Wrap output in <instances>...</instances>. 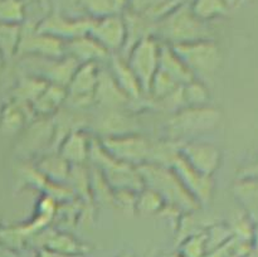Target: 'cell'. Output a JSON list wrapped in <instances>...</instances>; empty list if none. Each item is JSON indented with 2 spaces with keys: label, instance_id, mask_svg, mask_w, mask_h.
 <instances>
[{
  "label": "cell",
  "instance_id": "1",
  "mask_svg": "<svg viewBox=\"0 0 258 257\" xmlns=\"http://www.w3.org/2000/svg\"><path fill=\"white\" fill-rule=\"evenodd\" d=\"M136 168L143 179L144 186L156 191L166 206L174 207L183 213L199 209V204L184 188L171 168L151 163L140 164Z\"/></svg>",
  "mask_w": 258,
  "mask_h": 257
},
{
  "label": "cell",
  "instance_id": "2",
  "mask_svg": "<svg viewBox=\"0 0 258 257\" xmlns=\"http://www.w3.org/2000/svg\"><path fill=\"white\" fill-rule=\"evenodd\" d=\"M156 32L164 43L178 44L194 40L212 39V33L208 29L207 22L198 19L186 2L171 10L161 18L156 27Z\"/></svg>",
  "mask_w": 258,
  "mask_h": 257
},
{
  "label": "cell",
  "instance_id": "3",
  "mask_svg": "<svg viewBox=\"0 0 258 257\" xmlns=\"http://www.w3.org/2000/svg\"><path fill=\"white\" fill-rule=\"evenodd\" d=\"M222 115L211 106L184 107L171 115L165 125L168 139L178 141L193 140L196 136L214 130L221 122Z\"/></svg>",
  "mask_w": 258,
  "mask_h": 257
},
{
  "label": "cell",
  "instance_id": "4",
  "mask_svg": "<svg viewBox=\"0 0 258 257\" xmlns=\"http://www.w3.org/2000/svg\"><path fill=\"white\" fill-rule=\"evenodd\" d=\"M90 159L97 169H100L101 175L112 190H131L139 193L145 188L138 168L111 158L101 148L98 139L91 143Z\"/></svg>",
  "mask_w": 258,
  "mask_h": 257
},
{
  "label": "cell",
  "instance_id": "5",
  "mask_svg": "<svg viewBox=\"0 0 258 257\" xmlns=\"http://www.w3.org/2000/svg\"><path fill=\"white\" fill-rule=\"evenodd\" d=\"M170 47L194 77L199 76L204 78L206 76L213 75L221 65V52L213 39L178 43Z\"/></svg>",
  "mask_w": 258,
  "mask_h": 257
},
{
  "label": "cell",
  "instance_id": "6",
  "mask_svg": "<svg viewBox=\"0 0 258 257\" xmlns=\"http://www.w3.org/2000/svg\"><path fill=\"white\" fill-rule=\"evenodd\" d=\"M160 44L156 37L151 34L141 38L128 50L126 62L138 78L144 95H149L151 81L159 68Z\"/></svg>",
  "mask_w": 258,
  "mask_h": 257
},
{
  "label": "cell",
  "instance_id": "7",
  "mask_svg": "<svg viewBox=\"0 0 258 257\" xmlns=\"http://www.w3.org/2000/svg\"><path fill=\"white\" fill-rule=\"evenodd\" d=\"M37 23L23 22L20 25V39L17 55L33 58L57 59L66 55L64 42L50 35L38 32Z\"/></svg>",
  "mask_w": 258,
  "mask_h": 257
},
{
  "label": "cell",
  "instance_id": "8",
  "mask_svg": "<svg viewBox=\"0 0 258 257\" xmlns=\"http://www.w3.org/2000/svg\"><path fill=\"white\" fill-rule=\"evenodd\" d=\"M101 148L122 163L138 166L148 161L150 143L138 134L121 136H103L98 139Z\"/></svg>",
  "mask_w": 258,
  "mask_h": 257
},
{
  "label": "cell",
  "instance_id": "9",
  "mask_svg": "<svg viewBox=\"0 0 258 257\" xmlns=\"http://www.w3.org/2000/svg\"><path fill=\"white\" fill-rule=\"evenodd\" d=\"M92 20L91 18L71 19L64 17L60 12H48V14L39 23H37L35 27L38 32L43 34L68 42L71 39L88 34Z\"/></svg>",
  "mask_w": 258,
  "mask_h": 257
},
{
  "label": "cell",
  "instance_id": "10",
  "mask_svg": "<svg viewBox=\"0 0 258 257\" xmlns=\"http://www.w3.org/2000/svg\"><path fill=\"white\" fill-rule=\"evenodd\" d=\"M98 63L80 65L67 87V102L73 107H85L95 102V90L98 82Z\"/></svg>",
  "mask_w": 258,
  "mask_h": 257
},
{
  "label": "cell",
  "instance_id": "11",
  "mask_svg": "<svg viewBox=\"0 0 258 257\" xmlns=\"http://www.w3.org/2000/svg\"><path fill=\"white\" fill-rule=\"evenodd\" d=\"M170 168L176 174L184 188L193 197L194 201L199 204V207L211 203L214 191L212 176H207L197 171L180 155L175 159Z\"/></svg>",
  "mask_w": 258,
  "mask_h": 257
},
{
  "label": "cell",
  "instance_id": "12",
  "mask_svg": "<svg viewBox=\"0 0 258 257\" xmlns=\"http://www.w3.org/2000/svg\"><path fill=\"white\" fill-rule=\"evenodd\" d=\"M180 156L199 173L212 176L221 164V151L216 145L204 141H183L180 146Z\"/></svg>",
  "mask_w": 258,
  "mask_h": 257
},
{
  "label": "cell",
  "instance_id": "13",
  "mask_svg": "<svg viewBox=\"0 0 258 257\" xmlns=\"http://www.w3.org/2000/svg\"><path fill=\"white\" fill-rule=\"evenodd\" d=\"M37 249L48 248L52 251L60 252L67 254H77V256H86L90 247L75 236L67 232L55 231L53 228L45 227L44 229L35 233L29 239V243Z\"/></svg>",
  "mask_w": 258,
  "mask_h": 257
},
{
  "label": "cell",
  "instance_id": "14",
  "mask_svg": "<svg viewBox=\"0 0 258 257\" xmlns=\"http://www.w3.org/2000/svg\"><path fill=\"white\" fill-rule=\"evenodd\" d=\"M88 34L108 52L121 49L126 43V24L123 17L115 14L93 19Z\"/></svg>",
  "mask_w": 258,
  "mask_h": 257
},
{
  "label": "cell",
  "instance_id": "15",
  "mask_svg": "<svg viewBox=\"0 0 258 257\" xmlns=\"http://www.w3.org/2000/svg\"><path fill=\"white\" fill-rule=\"evenodd\" d=\"M39 59L42 60V65H40L39 72L35 76L42 77L49 85L59 86L67 90L73 75L80 67V63L67 54L57 59H44V58H39Z\"/></svg>",
  "mask_w": 258,
  "mask_h": 257
},
{
  "label": "cell",
  "instance_id": "16",
  "mask_svg": "<svg viewBox=\"0 0 258 257\" xmlns=\"http://www.w3.org/2000/svg\"><path fill=\"white\" fill-rule=\"evenodd\" d=\"M50 141H54V122L48 118H38L25 131L18 151L22 155H32L49 145Z\"/></svg>",
  "mask_w": 258,
  "mask_h": 257
},
{
  "label": "cell",
  "instance_id": "17",
  "mask_svg": "<svg viewBox=\"0 0 258 257\" xmlns=\"http://www.w3.org/2000/svg\"><path fill=\"white\" fill-rule=\"evenodd\" d=\"M66 54L75 58L80 65L85 63H98L100 60L108 57L110 52L106 50L97 40L93 39L90 34L75 38L64 42Z\"/></svg>",
  "mask_w": 258,
  "mask_h": 257
},
{
  "label": "cell",
  "instance_id": "18",
  "mask_svg": "<svg viewBox=\"0 0 258 257\" xmlns=\"http://www.w3.org/2000/svg\"><path fill=\"white\" fill-rule=\"evenodd\" d=\"M91 143L82 128H73L59 144V155L71 165H83L90 159Z\"/></svg>",
  "mask_w": 258,
  "mask_h": 257
},
{
  "label": "cell",
  "instance_id": "19",
  "mask_svg": "<svg viewBox=\"0 0 258 257\" xmlns=\"http://www.w3.org/2000/svg\"><path fill=\"white\" fill-rule=\"evenodd\" d=\"M101 138L103 136H121L136 134V125L134 117L122 112L118 108H107L105 113L97 118L96 123Z\"/></svg>",
  "mask_w": 258,
  "mask_h": 257
},
{
  "label": "cell",
  "instance_id": "20",
  "mask_svg": "<svg viewBox=\"0 0 258 257\" xmlns=\"http://www.w3.org/2000/svg\"><path fill=\"white\" fill-rule=\"evenodd\" d=\"M95 102L105 108H121L128 103V97L122 92L111 72L100 70L98 82L95 90Z\"/></svg>",
  "mask_w": 258,
  "mask_h": 257
},
{
  "label": "cell",
  "instance_id": "21",
  "mask_svg": "<svg viewBox=\"0 0 258 257\" xmlns=\"http://www.w3.org/2000/svg\"><path fill=\"white\" fill-rule=\"evenodd\" d=\"M66 100H67L66 88L48 83L44 91L30 105V112L38 118H50V116L58 112Z\"/></svg>",
  "mask_w": 258,
  "mask_h": 257
},
{
  "label": "cell",
  "instance_id": "22",
  "mask_svg": "<svg viewBox=\"0 0 258 257\" xmlns=\"http://www.w3.org/2000/svg\"><path fill=\"white\" fill-rule=\"evenodd\" d=\"M158 70L173 78L178 85H185V83L190 82L191 80L196 78L168 43H161L160 44Z\"/></svg>",
  "mask_w": 258,
  "mask_h": 257
},
{
  "label": "cell",
  "instance_id": "23",
  "mask_svg": "<svg viewBox=\"0 0 258 257\" xmlns=\"http://www.w3.org/2000/svg\"><path fill=\"white\" fill-rule=\"evenodd\" d=\"M111 75H112L113 80L116 81L118 87L127 96L128 100H140L141 96L144 95L143 90H141V86L136 76L128 67L126 59L112 57V59H111Z\"/></svg>",
  "mask_w": 258,
  "mask_h": 257
},
{
  "label": "cell",
  "instance_id": "24",
  "mask_svg": "<svg viewBox=\"0 0 258 257\" xmlns=\"http://www.w3.org/2000/svg\"><path fill=\"white\" fill-rule=\"evenodd\" d=\"M27 106L10 100L0 106V131L5 135H15L27 123ZM29 108V107H28Z\"/></svg>",
  "mask_w": 258,
  "mask_h": 257
},
{
  "label": "cell",
  "instance_id": "25",
  "mask_svg": "<svg viewBox=\"0 0 258 257\" xmlns=\"http://www.w3.org/2000/svg\"><path fill=\"white\" fill-rule=\"evenodd\" d=\"M47 86V81H44L39 76L34 75L22 77L18 81L17 86L13 88L12 98L10 100L30 108V105L37 100L38 96L44 91Z\"/></svg>",
  "mask_w": 258,
  "mask_h": 257
},
{
  "label": "cell",
  "instance_id": "26",
  "mask_svg": "<svg viewBox=\"0 0 258 257\" xmlns=\"http://www.w3.org/2000/svg\"><path fill=\"white\" fill-rule=\"evenodd\" d=\"M181 144H183V141L171 140V139H166L164 141L150 144L148 161L146 163L170 168L171 164L180 155Z\"/></svg>",
  "mask_w": 258,
  "mask_h": 257
},
{
  "label": "cell",
  "instance_id": "27",
  "mask_svg": "<svg viewBox=\"0 0 258 257\" xmlns=\"http://www.w3.org/2000/svg\"><path fill=\"white\" fill-rule=\"evenodd\" d=\"M35 166L48 180L60 184L67 181L71 169V164L66 159H63L59 153L44 156L42 160L38 161Z\"/></svg>",
  "mask_w": 258,
  "mask_h": 257
},
{
  "label": "cell",
  "instance_id": "28",
  "mask_svg": "<svg viewBox=\"0 0 258 257\" xmlns=\"http://www.w3.org/2000/svg\"><path fill=\"white\" fill-rule=\"evenodd\" d=\"M83 9L90 14L91 19L120 14L127 9L128 0H80Z\"/></svg>",
  "mask_w": 258,
  "mask_h": 257
},
{
  "label": "cell",
  "instance_id": "29",
  "mask_svg": "<svg viewBox=\"0 0 258 257\" xmlns=\"http://www.w3.org/2000/svg\"><path fill=\"white\" fill-rule=\"evenodd\" d=\"M20 25L0 22V57L13 58L17 55L20 39Z\"/></svg>",
  "mask_w": 258,
  "mask_h": 257
},
{
  "label": "cell",
  "instance_id": "30",
  "mask_svg": "<svg viewBox=\"0 0 258 257\" xmlns=\"http://www.w3.org/2000/svg\"><path fill=\"white\" fill-rule=\"evenodd\" d=\"M190 9L193 14L203 22L223 17L229 10L223 0H193Z\"/></svg>",
  "mask_w": 258,
  "mask_h": 257
},
{
  "label": "cell",
  "instance_id": "31",
  "mask_svg": "<svg viewBox=\"0 0 258 257\" xmlns=\"http://www.w3.org/2000/svg\"><path fill=\"white\" fill-rule=\"evenodd\" d=\"M165 207V202L153 189L144 188L136 194L135 211L144 216L159 214Z\"/></svg>",
  "mask_w": 258,
  "mask_h": 257
},
{
  "label": "cell",
  "instance_id": "32",
  "mask_svg": "<svg viewBox=\"0 0 258 257\" xmlns=\"http://www.w3.org/2000/svg\"><path fill=\"white\" fill-rule=\"evenodd\" d=\"M183 100L185 107H199L207 106L209 102V92L202 81L191 80L190 82L181 85Z\"/></svg>",
  "mask_w": 258,
  "mask_h": 257
},
{
  "label": "cell",
  "instance_id": "33",
  "mask_svg": "<svg viewBox=\"0 0 258 257\" xmlns=\"http://www.w3.org/2000/svg\"><path fill=\"white\" fill-rule=\"evenodd\" d=\"M179 86L181 85H178L173 78H170L168 75L158 70L155 76H154L153 81H151L149 96H150L151 100L158 102V101L163 100L166 96L170 95L171 92H174Z\"/></svg>",
  "mask_w": 258,
  "mask_h": 257
},
{
  "label": "cell",
  "instance_id": "34",
  "mask_svg": "<svg viewBox=\"0 0 258 257\" xmlns=\"http://www.w3.org/2000/svg\"><path fill=\"white\" fill-rule=\"evenodd\" d=\"M178 253L183 257H204L207 253L206 232L190 234L179 242Z\"/></svg>",
  "mask_w": 258,
  "mask_h": 257
},
{
  "label": "cell",
  "instance_id": "35",
  "mask_svg": "<svg viewBox=\"0 0 258 257\" xmlns=\"http://www.w3.org/2000/svg\"><path fill=\"white\" fill-rule=\"evenodd\" d=\"M0 22L22 24L25 22V4L23 0H0Z\"/></svg>",
  "mask_w": 258,
  "mask_h": 257
},
{
  "label": "cell",
  "instance_id": "36",
  "mask_svg": "<svg viewBox=\"0 0 258 257\" xmlns=\"http://www.w3.org/2000/svg\"><path fill=\"white\" fill-rule=\"evenodd\" d=\"M90 175L85 170L83 165H71L70 174H68L67 183H70V188L73 193L77 191L81 197H87L90 194Z\"/></svg>",
  "mask_w": 258,
  "mask_h": 257
},
{
  "label": "cell",
  "instance_id": "37",
  "mask_svg": "<svg viewBox=\"0 0 258 257\" xmlns=\"http://www.w3.org/2000/svg\"><path fill=\"white\" fill-rule=\"evenodd\" d=\"M206 243H207V252L216 247L222 246L227 241L232 238V231L228 227L223 224H213L208 226L206 228Z\"/></svg>",
  "mask_w": 258,
  "mask_h": 257
},
{
  "label": "cell",
  "instance_id": "38",
  "mask_svg": "<svg viewBox=\"0 0 258 257\" xmlns=\"http://www.w3.org/2000/svg\"><path fill=\"white\" fill-rule=\"evenodd\" d=\"M35 257H86V256H77V254L60 253V252L52 251V249L40 248V249H37V254H35Z\"/></svg>",
  "mask_w": 258,
  "mask_h": 257
},
{
  "label": "cell",
  "instance_id": "39",
  "mask_svg": "<svg viewBox=\"0 0 258 257\" xmlns=\"http://www.w3.org/2000/svg\"><path fill=\"white\" fill-rule=\"evenodd\" d=\"M0 257H18V254H17V252L7 248L4 244L0 243Z\"/></svg>",
  "mask_w": 258,
  "mask_h": 257
},
{
  "label": "cell",
  "instance_id": "40",
  "mask_svg": "<svg viewBox=\"0 0 258 257\" xmlns=\"http://www.w3.org/2000/svg\"><path fill=\"white\" fill-rule=\"evenodd\" d=\"M37 3L40 5V8H42L44 12H49L50 0H37Z\"/></svg>",
  "mask_w": 258,
  "mask_h": 257
},
{
  "label": "cell",
  "instance_id": "41",
  "mask_svg": "<svg viewBox=\"0 0 258 257\" xmlns=\"http://www.w3.org/2000/svg\"><path fill=\"white\" fill-rule=\"evenodd\" d=\"M223 3L227 5V8H228V9H231V8L237 7V5L241 3V0H223Z\"/></svg>",
  "mask_w": 258,
  "mask_h": 257
},
{
  "label": "cell",
  "instance_id": "42",
  "mask_svg": "<svg viewBox=\"0 0 258 257\" xmlns=\"http://www.w3.org/2000/svg\"><path fill=\"white\" fill-rule=\"evenodd\" d=\"M116 257H136V256H135V254L133 253V252L126 251V252H122V253L117 254V256H116Z\"/></svg>",
  "mask_w": 258,
  "mask_h": 257
},
{
  "label": "cell",
  "instance_id": "43",
  "mask_svg": "<svg viewBox=\"0 0 258 257\" xmlns=\"http://www.w3.org/2000/svg\"><path fill=\"white\" fill-rule=\"evenodd\" d=\"M168 257H183V256H181V254H179L178 252H176V253H173V254H170V256H168Z\"/></svg>",
  "mask_w": 258,
  "mask_h": 257
},
{
  "label": "cell",
  "instance_id": "44",
  "mask_svg": "<svg viewBox=\"0 0 258 257\" xmlns=\"http://www.w3.org/2000/svg\"><path fill=\"white\" fill-rule=\"evenodd\" d=\"M0 106H2V105H0Z\"/></svg>",
  "mask_w": 258,
  "mask_h": 257
}]
</instances>
